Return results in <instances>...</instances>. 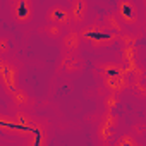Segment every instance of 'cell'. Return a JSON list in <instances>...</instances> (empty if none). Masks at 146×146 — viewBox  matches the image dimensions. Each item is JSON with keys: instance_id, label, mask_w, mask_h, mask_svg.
Returning <instances> with one entry per match:
<instances>
[{"instance_id": "cell-19", "label": "cell", "mask_w": 146, "mask_h": 146, "mask_svg": "<svg viewBox=\"0 0 146 146\" xmlns=\"http://www.w3.org/2000/svg\"><path fill=\"white\" fill-rule=\"evenodd\" d=\"M131 86H132V91L136 93V96H137V98H144V96H146V90H144V83H143V79H141V81L132 83Z\"/></svg>"}, {"instance_id": "cell-10", "label": "cell", "mask_w": 146, "mask_h": 146, "mask_svg": "<svg viewBox=\"0 0 146 146\" xmlns=\"http://www.w3.org/2000/svg\"><path fill=\"white\" fill-rule=\"evenodd\" d=\"M60 45H62L64 53H79V50L83 46V38L78 29H67V31H64V35L60 38Z\"/></svg>"}, {"instance_id": "cell-9", "label": "cell", "mask_w": 146, "mask_h": 146, "mask_svg": "<svg viewBox=\"0 0 146 146\" xmlns=\"http://www.w3.org/2000/svg\"><path fill=\"white\" fill-rule=\"evenodd\" d=\"M102 83H103V88L107 90V93L117 95V96H120V95H122L125 90H129L131 84H132V81H131V78H129L127 74L108 76V78H103Z\"/></svg>"}, {"instance_id": "cell-14", "label": "cell", "mask_w": 146, "mask_h": 146, "mask_svg": "<svg viewBox=\"0 0 146 146\" xmlns=\"http://www.w3.org/2000/svg\"><path fill=\"white\" fill-rule=\"evenodd\" d=\"M141 31H132V29H125L117 36V41H120L122 46H136V43L141 40Z\"/></svg>"}, {"instance_id": "cell-18", "label": "cell", "mask_w": 146, "mask_h": 146, "mask_svg": "<svg viewBox=\"0 0 146 146\" xmlns=\"http://www.w3.org/2000/svg\"><path fill=\"white\" fill-rule=\"evenodd\" d=\"M11 53V40L5 36H0V57H5Z\"/></svg>"}, {"instance_id": "cell-8", "label": "cell", "mask_w": 146, "mask_h": 146, "mask_svg": "<svg viewBox=\"0 0 146 146\" xmlns=\"http://www.w3.org/2000/svg\"><path fill=\"white\" fill-rule=\"evenodd\" d=\"M57 69L60 74H76L84 69V60L79 53H62Z\"/></svg>"}, {"instance_id": "cell-3", "label": "cell", "mask_w": 146, "mask_h": 146, "mask_svg": "<svg viewBox=\"0 0 146 146\" xmlns=\"http://www.w3.org/2000/svg\"><path fill=\"white\" fill-rule=\"evenodd\" d=\"M0 84L9 95L19 88V67L7 57H0Z\"/></svg>"}, {"instance_id": "cell-13", "label": "cell", "mask_w": 146, "mask_h": 146, "mask_svg": "<svg viewBox=\"0 0 146 146\" xmlns=\"http://www.w3.org/2000/svg\"><path fill=\"white\" fill-rule=\"evenodd\" d=\"M96 70L102 79L108 78V76H115V74H125L124 65L119 62H100V64H96Z\"/></svg>"}, {"instance_id": "cell-15", "label": "cell", "mask_w": 146, "mask_h": 146, "mask_svg": "<svg viewBox=\"0 0 146 146\" xmlns=\"http://www.w3.org/2000/svg\"><path fill=\"white\" fill-rule=\"evenodd\" d=\"M110 146H143V143H141L136 136H132L131 132H125V134L117 136L115 141H113Z\"/></svg>"}, {"instance_id": "cell-11", "label": "cell", "mask_w": 146, "mask_h": 146, "mask_svg": "<svg viewBox=\"0 0 146 146\" xmlns=\"http://www.w3.org/2000/svg\"><path fill=\"white\" fill-rule=\"evenodd\" d=\"M102 28L107 31V33H112V35H120L122 31H125V28H124V24L120 23V19L117 17V14L115 12H107L103 17H102Z\"/></svg>"}, {"instance_id": "cell-4", "label": "cell", "mask_w": 146, "mask_h": 146, "mask_svg": "<svg viewBox=\"0 0 146 146\" xmlns=\"http://www.w3.org/2000/svg\"><path fill=\"white\" fill-rule=\"evenodd\" d=\"M117 17L120 19V23L124 24V28H137L139 21H141V12L136 2L132 0H120L117 2Z\"/></svg>"}, {"instance_id": "cell-17", "label": "cell", "mask_w": 146, "mask_h": 146, "mask_svg": "<svg viewBox=\"0 0 146 146\" xmlns=\"http://www.w3.org/2000/svg\"><path fill=\"white\" fill-rule=\"evenodd\" d=\"M119 102H120V96H117V95H110V93H107V96L103 98V105H105V112H112V113H113V110L117 108V105H119Z\"/></svg>"}, {"instance_id": "cell-1", "label": "cell", "mask_w": 146, "mask_h": 146, "mask_svg": "<svg viewBox=\"0 0 146 146\" xmlns=\"http://www.w3.org/2000/svg\"><path fill=\"white\" fill-rule=\"evenodd\" d=\"M81 38H83V43L86 41L93 50H103V48H108L112 46L115 41H117V35H112V33H107L100 23H91V24H84L81 29H78Z\"/></svg>"}, {"instance_id": "cell-16", "label": "cell", "mask_w": 146, "mask_h": 146, "mask_svg": "<svg viewBox=\"0 0 146 146\" xmlns=\"http://www.w3.org/2000/svg\"><path fill=\"white\" fill-rule=\"evenodd\" d=\"M40 33L45 38H48V40H60L62 35H64V29L58 28V26H55V24H43L40 28Z\"/></svg>"}, {"instance_id": "cell-12", "label": "cell", "mask_w": 146, "mask_h": 146, "mask_svg": "<svg viewBox=\"0 0 146 146\" xmlns=\"http://www.w3.org/2000/svg\"><path fill=\"white\" fill-rule=\"evenodd\" d=\"M11 102H12V105L17 108V110H26V108H29L31 107V96H29V93L24 90V88H16L11 95Z\"/></svg>"}, {"instance_id": "cell-6", "label": "cell", "mask_w": 146, "mask_h": 146, "mask_svg": "<svg viewBox=\"0 0 146 146\" xmlns=\"http://www.w3.org/2000/svg\"><path fill=\"white\" fill-rule=\"evenodd\" d=\"M45 19H46V24H55L62 29H65V28L70 29V26H72L67 4H52L45 12Z\"/></svg>"}, {"instance_id": "cell-7", "label": "cell", "mask_w": 146, "mask_h": 146, "mask_svg": "<svg viewBox=\"0 0 146 146\" xmlns=\"http://www.w3.org/2000/svg\"><path fill=\"white\" fill-rule=\"evenodd\" d=\"M69 12H70V23L74 28H83L88 21V14H90V4L84 0H72L67 4Z\"/></svg>"}, {"instance_id": "cell-5", "label": "cell", "mask_w": 146, "mask_h": 146, "mask_svg": "<svg viewBox=\"0 0 146 146\" xmlns=\"http://www.w3.org/2000/svg\"><path fill=\"white\" fill-rule=\"evenodd\" d=\"M11 17L17 24H29L35 17V4L31 0H12L7 4Z\"/></svg>"}, {"instance_id": "cell-2", "label": "cell", "mask_w": 146, "mask_h": 146, "mask_svg": "<svg viewBox=\"0 0 146 146\" xmlns=\"http://www.w3.org/2000/svg\"><path fill=\"white\" fill-rule=\"evenodd\" d=\"M119 136V117L112 112H103L96 125V137L103 146H110Z\"/></svg>"}]
</instances>
